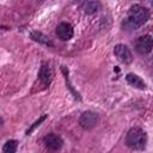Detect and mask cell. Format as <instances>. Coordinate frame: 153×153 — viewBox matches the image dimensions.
I'll list each match as a JSON object with an SVG mask.
<instances>
[{
    "instance_id": "1",
    "label": "cell",
    "mask_w": 153,
    "mask_h": 153,
    "mask_svg": "<svg viewBox=\"0 0 153 153\" xmlns=\"http://www.w3.org/2000/svg\"><path fill=\"white\" fill-rule=\"evenodd\" d=\"M149 17V13L147 11V8H145L143 6L135 4L130 7L129 12H128V17H127V24L131 27H139L141 25H143L147 19Z\"/></svg>"
},
{
    "instance_id": "2",
    "label": "cell",
    "mask_w": 153,
    "mask_h": 153,
    "mask_svg": "<svg viewBox=\"0 0 153 153\" xmlns=\"http://www.w3.org/2000/svg\"><path fill=\"white\" fill-rule=\"evenodd\" d=\"M146 142H147V136H146V133L141 128L135 127V128H131L127 133L126 143L131 149H136V151L143 149L146 146Z\"/></svg>"
},
{
    "instance_id": "3",
    "label": "cell",
    "mask_w": 153,
    "mask_h": 153,
    "mask_svg": "<svg viewBox=\"0 0 153 153\" xmlns=\"http://www.w3.org/2000/svg\"><path fill=\"white\" fill-rule=\"evenodd\" d=\"M135 49L139 54H148L153 49V37L151 35L140 36L135 43Z\"/></svg>"
},
{
    "instance_id": "4",
    "label": "cell",
    "mask_w": 153,
    "mask_h": 153,
    "mask_svg": "<svg viewBox=\"0 0 153 153\" xmlns=\"http://www.w3.org/2000/svg\"><path fill=\"white\" fill-rule=\"evenodd\" d=\"M114 54L115 56L123 63H129L131 62V53L129 50V48L124 44H117L114 49Z\"/></svg>"
},
{
    "instance_id": "5",
    "label": "cell",
    "mask_w": 153,
    "mask_h": 153,
    "mask_svg": "<svg viewBox=\"0 0 153 153\" xmlns=\"http://www.w3.org/2000/svg\"><path fill=\"white\" fill-rule=\"evenodd\" d=\"M97 121H98V116H97V114H94V112H92V111H86V112H84V114L80 116V118H79L80 126H81L82 128H85V129H91V128H93V127L96 126Z\"/></svg>"
},
{
    "instance_id": "6",
    "label": "cell",
    "mask_w": 153,
    "mask_h": 153,
    "mask_svg": "<svg viewBox=\"0 0 153 153\" xmlns=\"http://www.w3.org/2000/svg\"><path fill=\"white\" fill-rule=\"evenodd\" d=\"M56 35L61 41H68L73 36V27L69 23H60L56 27Z\"/></svg>"
},
{
    "instance_id": "7",
    "label": "cell",
    "mask_w": 153,
    "mask_h": 153,
    "mask_svg": "<svg viewBox=\"0 0 153 153\" xmlns=\"http://www.w3.org/2000/svg\"><path fill=\"white\" fill-rule=\"evenodd\" d=\"M44 143H45V146H47L49 149H51V151H57V149H60V148L62 147L63 141H62V139H61L59 135H56V134H54V133H50V134H48V135L44 137Z\"/></svg>"
},
{
    "instance_id": "8",
    "label": "cell",
    "mask_w": 153,
    "mask_h": 153,
    "mask_svg": "<svg viewBox=\"0 0 153 153\" xmlns=\"http://www.w3.org/2000/svg\"><path fill=\"white\" fill-rule=\"evenodd\" d=\"M39 79L43 84L48 85L50 81H51V78H53V72H51V68L49 66H42L41 71H39Z\"/></svg>"
},
{
    "instance_id": "9",
    "label": "cell",
    "mask_w": 153,
    "mask_h": 153,
    "mask_svg": "<svg viewBox=\"0 0 153 153\" xmlns=\"http://www.w3.org/2000/svg\"><path fill=\"white\" fill-rule=\"evenodd\" d=\"M126 79H127V81L130 84V85H133V86H135V87H137V88H145V82L140 79V76H137V75H135V74H128L127 76H126Z\"/></svg>"
},
{
    "instance_id": "10",
    "label": "cell",
    "mask_w": 153,
    "mask_h": 153,
    "mask_svg": "<svg viewBox=\"0 0 153 153\" xmlns=\"http://www.w3.org/2000/svg\"><path fill=\"white\" fill-rule=\"evenodd\" d=\"M17 146H18V143H17L16 140H8V141L4 145L2 152H4V153H16Z\"/></svg>"
},
{
    "instance_id": "11",
    "label": "cell",
    "mask_w": 153,
    "mask_h": 153,
    "mask_svg": "<svg viewBox=\"0 0 153 153\" xmlns=\"http://www.w3.org/2000/svg\"><path fill=\"white\" fill-rule=\"evenodd\" d=\"M97 7H98V4L96 2H85L84 4V11L86 13H93L97 11Z\"/></svg>"
}]
</instances>
